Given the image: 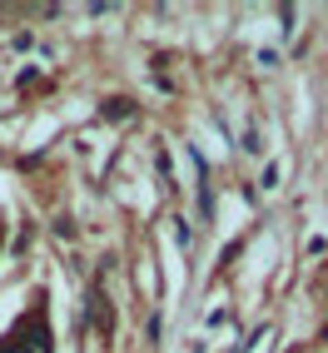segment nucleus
I'll return each instance as SVG.
<instances>
[{"mask_svg": "<svg viewBox=\"0 0 328 353\" xmlns=\"http://www.w3.org/2000/svg\"><path fill=\"white\" fill-rule=\"evenodd\" d=\"M0 353H25V343H15V339H10V343H0Z\"/></svg>", "mask_w": 328, "mask_h": 353, "instance_id": "2", "label": "nucleus"}, {"mask_svg": "<svg viewBox=\"0 0 328 353\" xmlns=\"http://www.w3.org/2000/svg\"><path fill=\"white\" fill-rule=\"evenodd\" d=\"M105 114H110V120H125V114H130V100H110Z\"/></svg>", "mask_w": 328, "mask_h": 353, "instance_id": "1", "label": "nucleus"}]
</instances>
